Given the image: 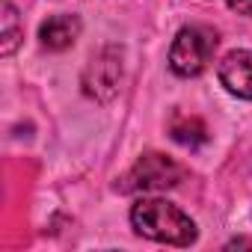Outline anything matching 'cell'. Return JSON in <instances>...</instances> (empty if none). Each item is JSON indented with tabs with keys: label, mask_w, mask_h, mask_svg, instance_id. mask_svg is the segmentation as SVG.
Wrapping results in <instances>:
<instances>
[{
	"label": "cell",
	"mask_w": 252,
	"mask_h": 252,
	"mask_svg": "<svg viewBox=\"0 0 252 252\" xmlns=\"http://www.w3.org/2000/svg\"><path fill=\"white\" fill-rule=\"evenodd\" d=\"M131 225L137 234L169 246H190L199 234L196 222L166 199H137L131 208Z\"/></svg>",
	"instance_id": "6da1fadb"
},
{
	"label": "cell",
	"mask_w": 252,
	"mask_h": 252,
	"mask_svg": "<svg viewBox=\"0 0 252 252\" xmlns=\"http://www.w3.org/2000/svg\"><path fill=\"white\" fill-rule=\"evenodd\" d=\"M217 30L208 24H190L181 27L172 48H169V68L178 77H196L208 68L214 51H217Z\"/></svg>",
	"instance_id": "7a4b0ae2"
},
{
	"label": "cell",
	"mask_w": 252,
	"mask_h": 252,
	"mask_svg": "<svg viewBox=\"0 0 252 252\" xmlns=\"http://www.w3.org/2000/svg\"><path fill=\"white\" fill-rule=\"evenodd\" d=\"M184 181V166L175 163L166 155H143L128 172H125L116 184L119 193H160V190H172Z\"/></svg>",
	"instance_id": "3957f363"
},
{
	"label": "cell",
	"mask_w": 252,
	"mask_h": 252,
	"mask_svg": "<svg viewBox=\"0 0 252 252\" xmlns=\"http://www.w3.org/2000/svg\"><path fill=\"white\" fill-rule=\"evenodd\" d=\"M119 83H122V51L116 45H107L89 60L83 71V92L107 104L119 95Z\"/></svg>",
	"instance_id": "277c9868"
},
{
	"label": "cell",
	"mask_w": 252,
	"mask_h": 252,
	"mask_svg": "<svg viewBox=\"0 0 252 252\" xmlns=\"http://www.w3.org/2000/svg\"><path fill=\"white\" fill-rule=\"evenodd\" d=\"M217 74H220V83L231 95L252 101V51L240 48V51L225 54L220 68H217Z\"/></svg>",
	"instance_id": "5b68a950"
},
{
	"label": "cell",
	"mask_w": 252,
	"mask_h": 252,
	"mask_svg": "<svg viewBox=\"0 0 252 252\" xmlns=\"http://www.w3.org/2000/svg\"><path fill=\"white\" fill-rule=\"evenodd\" d=\"M80 36V21L74 15H54L39 27V39L48 51H65Z\"/></svg>",
	"instance_id": "8992f818"
},
{
	"label": "cell",
	"mask_w": 252,
	"mask_h": 252,
	"mask_svg": "<svg viewBox=\"0 0 252 252\" xmlns=\"http://www.w3.org/2000/svg\"><path fill=\"white\" fill-rule=\"evenodd\" d=\"M169 134L184 149H199V146L208 143V128H205V122L196 119V116H175Z\"/></svg>",
	"instance_id": "52a82bcc"
},
{
	"label": "cell",
	"mask_w": 252,
	"mask_h": 252,
	"mask_svg": "<svg viewBox=\"0 0 252 252\" xmlns=\"http://www.w3.org/2000/svg\"><path fill=\"white\" fill-rule=\"evenodd\" d=\"M3 15H0V54L3 57H12L15 54V48H18V42H21V21H18V9L9 3V0H3Z\"/></svg>",
	"instance_id": "ba28073f"
},
{
	"label": "cell",
	"mask_w": 252,
	"mask_h": 252,
	"mask_svg": "<svg viewBox=\"0 0 252 252\" xmlns=\"http://www.w3.org/2000/svg\"><path fill=\"white\" fill-rule=\"evenodd\" d=\"M225 3H228V9H231V12L252 18V0H225Z\"/></svg>",
	"instance_id": "9c48e42d"
}]
</instances>
